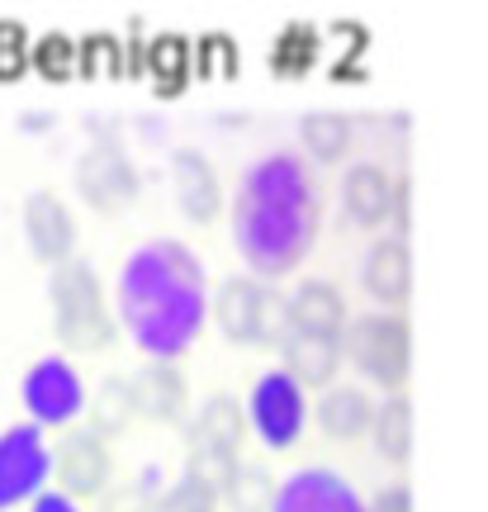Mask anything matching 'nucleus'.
I'll return each instance as SVG.
<instances>
[{"label": "nucleus", "mask_w": 488, "mask_h": 512, "mask_svg": "<svg viewBox=\"0 0 488 512\" xmlns=\"http://www.w3.org/2000/svg\"><path fill=\"white\" fill-rule=\"evenodd\" d=\"M318 228V195L304 166L275 152L242 176V195L233 209L237 247L261 275H285L308 252Z\"/></svg>", "instance_id": "nucleus-1"}, {"label": "nucleus", "mask_w": 488, "mask_h": 512, "mask_svg": "<svg viewBox=\"0 0 488 512\" xmlns=\"http://www.w3.org/2000/svg\"><path fill=\"white\" fill-rule=\"evenodd\" d=\"M119 304H124L128 332L143 342L152 356L171 361L185 342L195 337L204 318V266L181 242H152L128 261L119 280Z\"/></svg>", "instance_id": "nucleus-2"}, {"label": "nucleus", "mask_w": 488, "mask_h": 512, "mask_svg": "<svg viewBox=\"0 0 488 512\" xmlns=\"http://www.w3.org/2000/svg\"><path fill=\"white\" fill-rule=\"evenodd\" d=\"M48 299H53V328L67 347L100 351L114 342V318H109V304H105V285H100L91 261L57 266L53 280H48Z\"/></svg>", "instance_id": "nucleus-3"}, {"label": "nucleus", "mask_w": 488, "mask_h": 512, "mask_svg": "<svg viewBox=\"0 0 488 512\" xmlns=\"http://www.w3.org/2000/svg\"><path fill=\"white\" fill-rule=\"evenodd\" d=\"M214 318L233 342H261V347H285L294 332L290 294L261 285L256 275H233L214 294Z\"/></svg>", "instance_id": "nucleus-4"}, {"label": "nucleus", "mask_w": 488, "mask_h": 512, "mask_svg": "<svg viewBox=\"0 0 488 512\" xmlns=\"http://www.w3.org/2000/svg\"><path fill=\"white\" fill-rule=\"evenodd\" d=\"M346 356L365 380L384 384L398 394V384L408 380V361H413V332L403 313H361L346 328Z\"/></svg>", "instance_id": "nucleus-5"}, {"label": "nucleus", "mask_w": 488, "mask_h": 512, "mask_svg": "<svg viewBox=\"0 0 488 512\" xmlns=\"http://www.w3.org/2000/svg\"><path fill=\"white\" fill-rule=\"evenodd\" d=\"M72 181H76V195L91 204V209L114 214V209L133 204V195H138V166H133V157L124 152V143L114 133H100L76 157Z\"/></svg>", "instance_id": "nucleus-6"}, {"label": "nucleus", "mask_w": 488, "mask_h": 512, "mask_svg": "<svg viewBox=\"0 0 488 512\" xmlns=\"http://www.w3.org/2000/svg\"><path fill=\"white\" fill-rule=\"evenodd\" d=\"M247 418H252L256 437L266 441L271 451H285L304 437L308 422V403H304V384L294 380L290 370H266L252 389V403H247Z\"/></svg>", "instance_id": "nucleus-7"}, {"label": "nucleus", "mask_w": 488, "mask_h": 512, "mask_svg": "<svg viewBox=\"0 0 488 512\" xmlns=\"http://www.w3.org/2000/svg\"><path fill=\"white\" fill-rule=\"evenodd\" d=\"M109 470H114L109 437H100L91 422L67 427L62 441L53 446V479L67 498H95L109 484Z\"/></svg>", "instance_id": "nucleus-8"}, {"label": "nucleus", "mask_w": 488, "mask_h": 512, "mask_svg": "<svg viewBox=\"0 0 488 512\" xmlns=\"http://www.w3.org/2000/svg\"><path fill=\"white\" fill-rule=\"evenodd\" d=\"M53 470V456L43 451L38 427H15L0 437V512L19 508L29 498H43V479Z\"/></svg>", "instance_id": "nucleus-9"}, {"label": "nucleus", "mask_w": 488, "mask_h": 512, "mask_svg": "<svg viewBox=\"0 0 488 512\" xmlns=\"http://www.w3.org/2000/svg\"><path fill=\"white\" fill-rule=\"evenodd\" d=\"M24 408H29L38 422H48V427L72 422L76 413L86 408L81 375H76L62 356H43V361H34L29 375H24Z\"/></svg>", "instance_id": "nucleus-10"}, {"label": "nucleus", "mask_w": 488, "mask_h": 512, "mask_svg": "<svg viewBox=\"0 0 488 512\" xmlns=\"http://www.w3.org/2000/svg\"><path fill=\"white\" fill-rule=\"evenodd\" d=\"M24 242L53 271L76 261V219L53 190H29V200H24Z\"/></svg>", "instance_id": "nucleus-11"}, {"label": "nucleus", "mask_w": 488, "mask_h": 512, "mask_svg": "<svg viewBox=\"0 0 488 512\" xmlns=\"http://www.w3.org/2000/svg\"><path fill=\"white\" fill-rule=\"evenodd\" d=\"M171 185H176V204L185 219L209 223L223 204V181H218L214 162L199 147H176L171 152Z\"/></svg>", "instance_id": "nucleus-12"}, {"label": "nucleus", "mask_w": 488, "mask_h": 512, "mask_svg": "<svg viewBox=\"0 0 488 512\" xmlns=\"http://www.w3.org/2000/svg\"><path fill=\"white\" fill-rule=\"evenodd\" d=\"M275 512H370L356 498V489L332 470H299L294 479L280 484Z\"/></svg>", "instance_id": "nucleus-13"}, {"label": "nucleus", "mask_w": 488, "mask_h": 512, "mask_svg": "<svg viewBox=\"0 0 488 512\" xmlns=\"http://www.w3.org/2000/svg\"><path fill=\"white\" fill-rule=\"evenodd\" d=\"M133 384V399H138V413L152 422H176L185 413V399H190V384H185L181 366L176 361H162L152 356L143 366L128 375Z\"/></svg>", "instance_id": "nucleus-14"}, {"label": "nucleus", "mask_w": 488, "mask_h": 512, "mask_svg": "<svg viewBox=\"0 0 488 512\" xmlns=\"http://www.w3.org/2000/svg\"><path fill=\"white\" fill-rule=\"evenodd\" d=\"M361 285L370 299H380L384 309H394L413 290V256H408V238H380L361 261Z\"/></svg>", "instance_id": "nucleus-15"}, {"label": "nucleus", "mask_w": 488, "mask_h": 512, "mask_svg": "<svg viewBox=\"0 0 488 512\" xmlns=\"http://www.w3.org/2000/svg\"><path fill=\"white\" fill-rule=\"evenodd\" d=\"M394 200H398V181L375 162H356L351 171H342V209L346 219L365 223L375 228L394 214Z\"/></svg>", "instance_id": "nucleus-16"}, {"label": "nucleus", "mask_w": 488, "mask_h": 512, "mask_svg": "<svg viewBox=\"0 0 488 512\" xmlns=\"http://www.w3.org/2000/svg\"><path fill=\"white\" fill-rule=\"evenodd\" d=\"M290 323L294 332H327V337H346V299L332 280H299L290 294Z\"/></svg>", "instance_id": "nucleus-17"}, {"label": "nucleus", "mask_w": 488, "mask_h": 512, "mask_svg": "<svg viewBox=\"0 0 488 512\" xmlns=\"http://www.w3.org/2000/svg\"><path fill=\"white\" fill-rule=\"evenodd\" d=\"M285 370L299 384H327L346 361V337H327V332H290L285 337Z\"/></svg>", "instance_id": "nucleus-18"}, {"label": "nucleus", "mask_w": 488, "mask_h": 512, "mask_svg": "<svg viewBox=\"0 0 488 512\" xmlns=\"http://www.w3.org/2000/svg\"><path fill=\"white\" fill-rule=\"evenodd\" d=\"M375 408L380 403H370V394H365L361 384H332V389H323V399H318V427L332 441L370 437Z\"/></svg>", "instance_id": "nucleus-19"}, {"label": "nucleus", "mask_w": 488, "mask_h": 512, "mask_svg": "<svg viewBox=\"0 0 488 512\" xmlns=\"http://www.w3.org/2000/svg\"><path fill=\"white\" fill-rule=\"evenodd\" d=\"M247 408L233 399V394H214L204 399L195 427H190V446H218V451H237L242 446V432H247Z\"/></svg>", "instance_id": "nucleus-20"}, {"label": "nucleus", "mask_w": 488, "mask_h": 512, "mask_svg": "<svg viewBox=\"0 0 488 512\" xmlns=\"http://www.w3.org/2000/svg\"><path fill=\"white\" fill-rule=\"evenodd\" d=\"M370 441L380 460L389 465H408V451H413V403L408 394H384V403L375 408V427H370Z\"/></svg>", "instance_id": "nucleus-21"}, {"label": "nucleus", "mask_w": 488, "mask_h": 512, "mask_svg": "<svg viewBox=\"0 0 488 512\" xmlns=\"http://www.w3.org/2000/svg\"><path fill=\"white\" fill-rule=\"evenodd\" d=\"M351 133H356V124H351V114H342V110H308L304 119H299V143H304V152L313 162H337V157H346Z\"/></svg>", "instance_id": "nucleus-22"}, {"label": "nucleus", "mask_w": 488, "mask_h": 512, "mask_svg": "<svg viewBox=\"0 0 488 512\" xmlns=\"http://www.w3.org/2000/svg\"><path fill=\"white\" fill-rule=\"evenodd\" d=\"M133 413H138V399H133V384H128L124 375H105V380L95 384V394H91V427L100 432V437L124 432Z\"/></svg>", "instance_id": "nucleus-23"}, {"label": "nucleus", "mask_w": 488, "mask_h": 512, "mask_svg": "<svg viewBox=\"0 0 488 512\" xmlns=\"http://www.w3.org/2000/svg\"><path fill=\"white\" fill-rule=\"evenodd\" d=\"M223 498H228V508H233V512H275L280 489H275L271 470H261V465H242Z\"/></svg>", "instance_id": "nucleus-24"}, {"label": "nucleus", "mask_w": 488, "mask_h": 512, "mask_svg": "<svg viewBox=\"0 0 488 512\" xmlns=\"http://www.w3.org/2000/svg\"><path fill=\"white\" fill-rule=\"evenodd\" d=\"M195 479H204L209 489H214L218 498L228 494V484L237 479V470H242V460H237V451H218V446H190V465H185Z\"/></svg>", "instance_id": "nucleus-25"}, {"label": "nucleus", "mask_w": 488, "mask_h": 512, "mask_svg": "<svg viewBox=\"0 0 488 512\" xmlns=\"http://www.w3.org/2000/svg\"><path fill=\"white\" fill-rule=\"evenodd\" d=\"M214 508H218V494L204 484V479L190 475V470L157 498V512H214Z\"/></svg>", "instance_id": "nucleus-26"}, {"label": "nucleus", "mask_w": 488, "mask_h": 512, "mask_svg": "<svg viewBox=\"0 0 488 512\" xmlns=\"http://www.w3.org/2000/svg\"><path fill=\"white\" fill-rule=\"evenodd\" d=\"M365 508L370 512H413V494H408V484H384Z\"/></svg>", "instance_id": "nucleus-27"}, {"label": "nucleus", "mask_w": 488, "mask_h": 512, "mask_svg": "<svg viewBox=\"0 0 488 512\" xmlns=\"http://www.w3.org/2000/svg\"><path fill=\"white\" fill-rule=\"evenodd\" d=\"M19 128H24V133H48V128H53V110H24Z\"/></svg>", "instance_id": "nucleus-28"}, {"label": "nucleus", "mask_w": 488, "mask_h": 512, "mask_svg": "<svg viewBox=\"0 0 488 512\" xmlns=\"http://www.w3.org/2000/svg\"><path fill=\"white\" fill-rule=\"evenodd\" d=\"M29 512H76V503H72L67 494H43Z\"/></svg>", "instance_id": "nucleus-29"}]
</instances>
